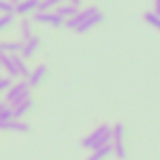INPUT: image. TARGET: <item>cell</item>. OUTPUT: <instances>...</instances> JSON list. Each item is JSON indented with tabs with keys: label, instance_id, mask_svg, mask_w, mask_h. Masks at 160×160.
Returning <instances> with one entry per match:
<instances>
[{
	"label": "cell",
	"instance_id": "obj_1",
	"mask_svg": "<svg viewBox=\"0 0 160 160\" xmlns=\"http://www.w3.org/2000/svg\"><path fill=\"white\" fill-rule=\"evenodd\" d=\"M111 139H113V128L108 126V124H102V126H98L91 136H87V138L81 141V145H83L85 149L96 151V149H102V147L109 145Z\"/></svg>",
	"mask_w": 160,
	"mask_h": 160
},
{
	"label": "cell",
	"instance_id": "obj_2",
	"mask_svg": "<svg viewBox=\"0 0 160 160\" xmlns=\"http://www.w3.org/2000/svg\"><path fill=\"white\" fill-rule=\"evenodd\" d=\"M28 83H17V85H13L10 91H8V94H6V102L10 104V106H13V108H17L19 104H23L25 100H28L30 98V92H28Z\"/></svg>",
	"mask_w": 160,
	"mask_h": 160
},
{
	"label": "cell",
	"instance_id": "obj_3",
	"mask_svg": "<svg viewBox=\"0 0 160 160\" xmlns=\"http://www.w3.org/2000/svg\"><path fill=\"white\" fill-rule=\"evenodd\" d=\"M113 154L119 160L126 158V147H124V126L119 122L113 126Z\"/></svg>",
	"mask_w": 160,
	"mask_h": 160
},
{
	"label": "cell",
	"instance_id": "obj_4",
	"mask_svg": "<svg viewBox=\"0 0 160 160\" xmlns=\"http://www.w3.org/2000/svg\"><path fill=\"white\" fill-rule=\"evenodd\" d=\"M0 130H4V132H8V130H12V132H28V124L23 122V121L12 119V121H6V122H0Z\"/></svg>",
	"mask_w": 160,
	"mask_h": 160
},
{
	"label": "cell",
	"instance_id": "obj_5",
	"mask_svg": "<svg viewBox=\"0 0 160 160\" xmlns=\"http://www.w3.org/2000/svg\"><path fill=\"white\" fill-rule=\"evenodd\" d=\"M113 152V145L109 143V145H106V147H102V149H96V151H92V154L87 158V160H104L106 156H109Z\"/></svg>",
	"mask_w": 160,
	"mask_h": 160
},
{
	"label": "cell",
	"instance_id": "obj_6",
	"mask_svg": "<svg viewBox=\"0 0 160 160\" xmlns=\"http://www.w3.org/2000/svg\"><path fill=\"white\" fill-rule=\"evenodd\" d=\"M45 66H38L30 75H28V85H32V87H36L40 81H42V79H43V75H45Z\"/></svg>",
	"mask_w": 160,
	"mask_h": 160
},
{
	"label": "cell",
	"instance_id": "obj_7",
	"mask_svg": "<svg viewBox=\"0 0 160 160\" xmlns=\"http://www.w3.org/2000/svg\"><path fill=\"white\" fill-rule=\"evenodd\" d=\"M30 108H32V100L28 98V100H25L23 104H19L17 108H13V119H21V117L30 109Z\"/></svg>",
	"mask_w": 160,
	"mask_h": 160
},
{
	"label": "cell",
	"instance_id": "obj_8",
	"mask_svg": "<svg viewBox=\"0 0 160 160\" xmlns=\"http://www.w3.org/2000/svg\"><path fill=\"white\" fill-rule=\"evenodd\" d=\"M13 119V108H10L8 104H0V122H6Z\"/></svg>",
	"mask_w": 160,
	"mask_h": 160
},
{
	"label": "cell",
	"instance_id": "obj_9",
	"mask_svg": "<svg viewBox=\"0 0 160 160\" xmlns=\"http://www.w3.org/2000/svg\"><path fill=\"white\" fill-rule=\"evenodd\" d=\"M36 47H38V40H36V38H30V40L23 45V49H21V51H23V57H32V53H34Z\"/></svg>",
	"mask_w": 160,
	"mask_h": 160
}]
</instances>
